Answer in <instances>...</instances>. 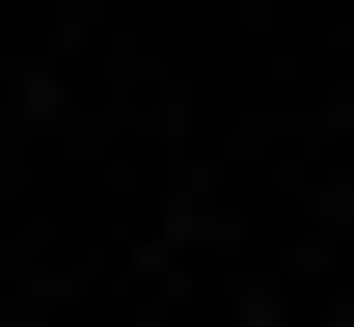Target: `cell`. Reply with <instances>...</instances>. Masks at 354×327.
<instances>
[{"label":"cell","instance_id":"obj_1","mask_svg":"<svg viewBox=\"0 0 354 327\" xmlns=\"http://www.w3.org/2000/svg\"><path fill=\"white\" fill-rule=\"evenodd\" d=\"M0 55H28V0H0Z\"/></svg>","mask_w":354,"mask_h":327}]
</instances>
